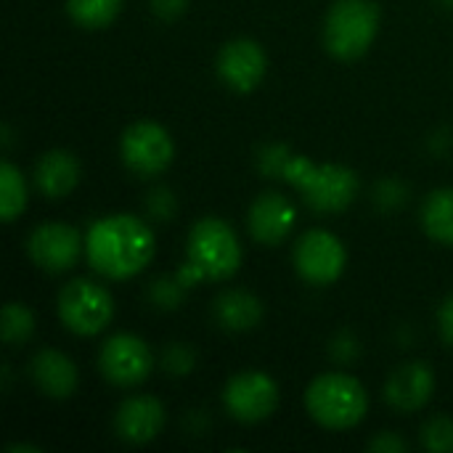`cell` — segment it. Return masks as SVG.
Segmentation results:
<instances>
[{"mask_svg": "<svg viewBox=\"0 0 453 453\" xmlns=\"http://www.w3.org/2000/svg\"><path fill=\"white\" fill-rule=\"evenodd\" d=\"M85 255L106 279H133L154 257V234L135 215H106L88 228Z\"/></svg>", "mask_w": 453, "mask_h": 453, "instance_id": "obj_1", "label": "cell"}, {"mask_svg": "<svg viewBox=\"0 0 453 453\" xmlns=\"http://www.w3.org/2000/svg\"><path fill=\"white\" fill-rule=\"evenodd\" d=\"M242 265V244L234 228L220 218H202L194 223L186 244V263L175 271L178 281L188 289L204 279L226 281Z\"/></svg>", "mask_w": 453, "mask_h": 453, "instance_id": "obj_2", "label": "cell"}, {"mask_svg": "<svg viewBox=\"0 0 453 453\" xmlns=\"http://www.w3.org/2000/svg\"><path fill=\"white\" fill-rule=\"evenodd\" d=\"M289 186H295L305 204L316 212H342L353 204L358 194V175L345 165H316L303 154H292L284 175Z\"/></svg>", "mask_w": 453, "mask_h": 453, "instance_id": "obj_3", "label": "cell"}, {"mask_svg": "<svg viewBox=\"0 0 453 453\" xmlns=\"http://www.w3.org/2000/svg\"><path fill=\"white\" fill-rule=\"evenodd\" d=\"M305 409L311 419L326 430H353L364 422L369 398L356 377L342 372H326L308 385Z\"/></svg>", "mask_w": 453, "mask_h": 453, "instance_id": "obj_4", "label": "cell"}, {"mask_svg": "<svg viewBox=\"0 0 453 453\" xmlns=\"http://www.w3.org/2000/svg\"><path fill=\"white\" fill-rule=\"evenodd\" d=\"M380 29V8L372 0H337L324 21V45L340 61L361 58Z\"/></svg>", "mask_w": 453, "mask_h": 453, "instance_id": "obj_5", "label": "cell"}, {"mask_svg": "<svg viewBox=\"0 0 453 453\" xmlns=\"http://www.w3.org/2000/svg\"><path fill=\"white\" fill-rule=\"evenodd\" d=\"M114 316L111 295L88 279H74L58 292V319L61 324L80 337H93L109 326Z\"/></svg>", "mask_w": 453, "mask_h": 453, "instance_id": "obj_6", "label": "cell"}, {"mask_svg": "<svg viewBox=\"0 0 453 453\" xmlns=\"http://www.w3.org/2000/svg\"><path fill=\"white\" fill-rule=\"evenodd\" d=\"M119 157H122V165L138 178H154L173 165L175 143L162 125L141 119V122H133L122 133Z\"/></svg>", "mask_w": 453, "mask_h": 453, "instance_id": "obj_7", "label": "cell"}, {"mask_svg": "<svg viewBox=\"0 0 453 453\" xmlns=\"http://www.w3.org/2000/svg\"><path fill=\"white\" fill-rule=\"evenodd\" d=\"M98 369L106 382L117 388H135L149 380L154 358L149 345L135 334H114L101 345Z\"/></svg>", "mask_w": 453, "mask_h": 453, "instance_id": "obj_8", "label": "cell"}, {"mask_svg": "<svg viewBox=\"0 0 453 453\" xmlns=\"http://www.w3.org/2000/svg\"><path fill=\"white\" fill-rule=\"evenodd\" d=\"M223 403L234 419L244 425H255V422L268 419L276 411L279 385L265 372H242L226 382Z\"/></svg>", "mask_w": 453, "mask_h": 453, "instance_id": "obj_9", "label": "cell"}, {"mask_svg": "<svg viewBox=\"0 0 453 453\" xmlns=\"http://www.w3.org/2000/svg\"><path fill=\"white\" fill-rule=\"evenodd\" d=\"M345 263H348V252H345L342 242L324 228H313V231L303 234L295 247L297 273L308 284H316V287L334 284L342 276Z\"/></svg>", "mask_w": 453, "mask_h": 453, "instance_id": "obj_10", "label": "cell"}, {"mask_svg": "<svg viewBox=\"0 0 453 453\" xmlns=\"http://www.w3.org/2000/svg\"><path fill=\"white\" fill-rule=\"evenodd\" d=\"M85 242L77 228L66 223H42L27 239V252L32 263L48 273H64L77 265Z\"/></svg>", "mask_w": 453, "mask_h": 453, "instance_id": "obj_11", "label": "cell"}, {"mask_svg": "<svg viewBox=\"0 0 453 453\" xmlns=\"http://www.w3.org/2000/svg\"><path fill=\"white\" fill-rule=\"evenodd\" d=\"M218 77L223 80L226 88H231L234 93H252L268 69V58L260 42L255 40H231L220 48L218 53Z\"/></svg>", "mask_w": 453, "mask_h": 453, "instance_id": "obj_12", "label": "cell"}, {"mask_svg": "<svg viewBox=\"0 0 453 453\" xmlns=\"http://www.w3.org/2000/svg\"><path fill=\"white\" fill-rule=\"evenodd\" d=\"M295 220H297L295 204L284 194H276V191L260 194L247 212L250 236L265 247L281 244L292 234Z\"/></svg>", "mask_w": 453, "mask_h": 453, "instance_id": "obj_13", "label": "cell"}, {"mask_svg": "<svg viewBox=\"0 0 453 453\" xmlns=\"http://www.w3.org/2000/svg\"><path fill=\"white\" fill-rule=\"evenodd\" d=\"M165 427V406L151 395H133L119 403L114 414V433L119 441L143 446L154 441Z\"/></svg>", "mask_w": 453, "mask_h": 453, "instance_id": "obj_14", "label": "cell"}, {"mask_svg": "<svg viewBox=\"0 0 453 453\" xmlns=\"http://www.w3.org/2000/svg\"><path fill=\"white\" fill-rule=\"evenodd\" d=\"M433 390H435V377L430 366L414 361L393 372V377L385 385V398L395 411L414 414L422 406H427V401L433 398Z\"/></svg>", "mask_w": 453, "mask_h": 453, "instance_id": "obj_15", "label": "cell"}, {"mask_svg": "<svg viewBox=\"0 0 453 453\" xmlns=\"http://www.w3.org/2000/svg\"><path fill=\"white\" fill-rule=\"evenodd\" d=\"M29 377L42 395L56 398V401L74 395V390L80 385V374H77V366L72 364V358H66L64 353L50 350V348L35 353V358L29 361Z\"/></svg>", "mask_w": 453, "mask_h": 453, "instance_id": "obj_16", "label": "cell"}, {"mask_svg": "<svg viewBox=\"0 0 453 453\" xmlns=\"http://www.w3.org/2000/svg\"><path fill=\"white\" fill-rule=\"evenodd\" d=\"M80 180V162L66 149H53L42 154L35 165V186L48 199H61L74 191Z\"/></svg>", "mask_w": 453, "mask_h": 453, "instance_id": "obj_17", "label": "cell"}, {"mask_svg": "<svg viewBox=\"0 0 453 453\" xmlns=\"http://www.w3.org/2000/svg\"><path fill=\"white\" fill-rule=\"evenodd\" d=\"M212 319L223 332H231V334L252 332L263 321V303L252 292L228 289L218 295L212 305Z\"/></svg>", "mask_w": 453, "mask_h": 453, "instance_id": "obj_18", "label": "cell"}, {"mask_svg": "<svg viewBox=\"0 0 453 453\" xmlns=\"http://www.w3.org/2000/svg\"><path fill=\"white\" fill-rule=\"evenodd\" d=\"M422 228L430 239L453 247V188H438L425 199Z\"/></svg>", "mask_w": 453, "mask_h": 453, "instance_id": "obj_19", "label": "cell"}, {"mask_svg": "<svg viewBox=\"0 0 453 453\" xmlns=\"http://www.w3.org/2000/svg\"><path fill=\"white\" fill-rule=\"evenodd\" d=\"M24 207H27L24 175L11 162H3V167H0V212H3V220L5 223L16 220L24 212Z\"/></svg>", "mask_w": 453, "mask_h": 453, "instance_id": "obj_20", "label": "cell"}, {"mask_svg": "<svg viewBox=\"0 0 453 453\" xmlns=\"http://www.w3.org/2000/svg\"><path fill=\"white\" fill-rule=\"evenodd\" d=\"M122 0H66V11L74 24L85 29H101L117 19Z\"/></svg>", "mask_w": 453, "mask_h": 453, "instance_id": "obj_21", "label": "cell"}, {"mask_svg": "<svg viewBox=\"0 0 453 453\" xmlns=\"http://www.w3.org/2000/svg\"><path fill=\"white\" fill-rule=\"evenodd\" d=\"M3 340L5 345H24L35 334V316L21 303H8L3 308Z\"/></svg>", "mask_w": 453, "mask_h": 453, "instance_id": "obj_22", "label": "cell"}, {"mask_svg": "<svg viewBox=\"0 0 453 453\" xmlns=\"http://www.w3.org/2000/svg\"><path fill=\"white\" fill-rule=\"evenodd\" d=\"M422 446L433 453H453V419L433 417L422 427Z\"/></svg>", "mask_w": 453, "mask_h": 453, "instance_id": "obj_23", "label": "cell"}, {"mask_svg": "<svg viewBox=\"0 0 453 453\" xmlns=\"http://www.w3.org/2000/svg\"><path fill=\"white\" fill-rule=\"evenodd\" d=\"M186 297V287L178 281V276L173 279H157L149 289V300L154 303V308L159 311H175Z\"/></svg>", "mask_w": 453, "mask_h": 453, "instance_id": "obj_24", "label": "cell"}, {"mask_svg": "<svg viewBox=\"0 0 453 453\" xmlns=\"http://www.w3.org/2000/svg\"><path fill=\"white\" fill-rule=\"evenodd\" d=\"M196 366V356L188 345L183 342H173L162 350V369L170 374V377H186L191 374Z\"/></svg>", "mask_w": 453, "mask_h": 453, "instance_id": "obj_25", "label": "cell"}, {"mask_svg": "<svg viewBox=\"0 0 453 453\" xmlns=\"http://www.w3.org/2000/svg\"><path fill=\"white\" fill-rule=\"evenodd\" d=\"M146 215L154 218L157 223H167L175 215V196L170 188L157 186L146 194Z\"/></svg>", "mask_w": 453, "mask_h": 453, "instance_id": "obj_26", "label": "cell"}, {"mask_svg": "<svg viewBox=\"0 0 453 453\" xmlns=\"http://www.w3.org/2000/svg\"><path fill=\"white\" fill-rule=\"evenodd\" d=\"M289 157H292V151H289L287 146L271 143V146L260 149V154H257V167H260L263 175L276 178V175H284V167H287Z\"/></svg>", "mask_w": 453, "mask_h": 453, "instance_id": "obj_27", "label": "cell"}, {"mask_svg": "<svg viewBox=\"0 0 453 453\" xmlns=\"http://www.w3.org/2000/svg\"><path fill=\"white\" fill-rule=\"evenodd\" d=\"M406 186H401L395 178H388V180H380L374 186V202L382 207V210H395L406 202Z\"/></svg>", "mask_w": 453, "mask_h": 453, "instance_id": "obj_28", "label": "cell"}, {"mask_svg": "<svg viewBox=\"0 0 453 453\" xmlns=\"http://www.w3.org/2000/svg\"><path fill=\"white\" fill-rule=\"evenodd\" d=\"M358 353H361V348H358V342H356V337L353 334H340L337 340H334V345H332V358L334 361H340V364H350V361H356L358 358Z\"/></svg>", "mask_w": 453, "mask_h": 453, "instance_id": "obj_29", "label": "cell"}, {"mask_svg": "<svg viewBox=\"0 0 453 453\" xmlns=\"http://www.w3.org/2000/svg\"><path fill=\"white\" fill-rule=\"evenodd\" d=\"M369 451L374 453H403L409 451V443L398 435V433H380L377 438H372Z\"/></svg>", "mask_w": 453, "mask_h": 453, "instance_id": "obj_30", "label": "cell"}, {"mask_svg": "<svg viewBox=\"0 0 453 453\" xmlns=\"http://www.w3.org/2000/svg\"><path fill=\"white\" fill-rule=\"evenodd\" d=\"M438 329H441L443 342H449L453 348V295H449L438 308Z\"/></svg>", "mask_w": 453, "mask_h": 453, "instance_id": "obj_31", "label": "cell"}, {"mask_svg": "<svg viewBox=\"0 0 453 453\" xmlns=\"http://www.w3.org/2000/svg\"><path fill=\"white\" fill-rule=\"evenodd\" d=\"M186 5H188V0H151V11L165 21L178 19L186 11Z\"/></svg>", "mask_w": 453, "mask_h": 453, "instance_id": "obj_32", "label": "cell"}, {"mask_svg": "<svg viewBox=\"0 0 453 453\" xmlns=\"http://www.w3.org/2000/svg\"><path fill=\"white\" fill-rule=\"evenodd\" d=\"M8 451H11V453H16V451H35V453H37V449H32V446H11Z\"/></svg>", "mask_w": 453, "mask_h": 453, "instance_id": "obj_33", "label": "cell"}, {"mask_svg": "<svg viewBox=\"0 0 453 453\" xmlns=\"http://www.w3.org/2000/svg\"><path fill=\"white\" fill-rule=\"evenodd\" d=\"M443 5H449V8H453V0H441Z\"/></svg>", "mask_w": 453, "mask_h": 453, "instance_id": "obj_34", "label": "cell"}]
</instances>
